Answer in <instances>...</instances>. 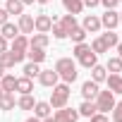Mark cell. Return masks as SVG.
<instances>
[{
	"instance_id": "cell-15",
	"label": "cell",
	"mask_w": 122,
	"mask_h": 122,
	"mask_svg": "<svg viewBox=\"0 0 122 122\" xmlns=\"http://www.w3.org/2000/svg\"><path fill=\"white\" fill-rule=\"evenodd\" d=\"M105 81H108V89L112 93H122V77L120 74H108Z\"/></svg>"
},
{
	"instance_id": "cell-42",
	"label": "cell",
	"mask_w": 122,
	"mask_h": 122,
	"mask_svg": "<svg viewBox=\"0 0 122 122\" xmlns=\"http://www.w3.org/2000/svg\"><path fill=\"white\" fill-rule=\"evenodd\" d=\"M26 122H41V120H38V117H36V115H34V117H29V120H26Z\"/></svg>"
},
{
	"instance_id": "cell-23",
	"label": "cell",
	"mask_w": 122,
	"mask_h": 122,
	"mask_svg": "<svg viewBox=\"0 0 122 122\" xmlns=\"http://www.w3.org/2000/svg\"><path fill=\"white\" fill-rule=\"evenodd\" d=\"M19 93H31L34 91V84H31V79L29 77H22V79H17V86H15Z\"/></svg>"
},
{
	"instance_id": "cell-28",
	"label": "cell",
	"mask_w": 122,
	"mask_h": 122,
	"mask_svg": "<svg viewBox=\"0 0 122 122\" xmlns=\"http://www.w3.org/2000/svg\"><path fill=\"white\" fill-rule=\"evenodd\" d=\"M93 112H98V110H96V103H93V101H84V103L79 105V115H84V117H91Z\"/></svg>"
},
{
	"instance_id": "cell-37",
	"label": "cell",
	"mask_w": 122,
	"mask_h": 122,
	"mask_svg": "<svg viewBox=\"0 0 122 122\" xmlns=\"http://www.w3.org/2000/svg\"><path fill=\"white\" fill-rule=\"evenodd\" d=\"M101 5H103L105 10H115V7L120 5V0H101Z\"/></svg>"
},
{
	"instance_id": "cell-34",
	"label": "cell",
	"mask_w": 122,
	"mask_h": 122,
	"mask_svg": "<svg viewBox=\"0 0 122 122\" xmlns=\"http://www.w3.org/2000/svg\"><path fill=\"white\" fill-rule=\"evenodd\" d=\"M86 50H91V46H86V43H77L72 53H74V57H81V55H84Z\"/></svg>"
},
{
	"instance_id": "cell-11",
	"label": "cell",
	"mask_w": 122,
	"mask_h": 122,
	"mask_svg": "<svg viewBox=\"0 0 122 122\" xmlns=\"http://www.w3.org/2000/svg\"><path fill=\"white\" fill-rule=\"evenodd\" d=\"M19 31L22 34H34V17L31 15H19Z\"/></svg>"
},
{
	"instance_id": "cell-13",
	"label": "cell",
	"mask_w": 122,
	"mask_h": 122,
	"mask_svg": "<svg viewBox=\"0 0 122 122\" xmlns=\"http://www.w3.org/2000/svg\"><path fill=\"white\" fill-rule=\"evenodd\" d=\"M77 60H79V65H81V67H86V70H91V67H93V65L98 62V55H96L93 50H86V53H84L81 57H77Z\"/></svg>"
},
{
	"instance_id": "cell-1",
	"label": "cell",
	"mask_w": 122,
	"mask_h": 122,
	"mask_svg": "<svg viewBox=\"0 0 122 122\" xmlns=\"http://www.w3.org/2000/svg\"><path fill=\"white\" fill-rule=\"evenodd\" d=\"M55 72H57V77L62 79L65 84H72L77 79V62L72 57H60L55 62Z\"/></svg>"
},
{
	"instance_id": "cell-29",
	"label": "cell",
	"mask_w": 122,
	"mask_h": 122,
	"mask_svg": "<svg viewBox=\"0 0 122 122\" xmlns=\"http://www.w3.org/2000/svg\"><path fill=\"white\" fill-rule=\"evenodd\" d=\"M0 86H3V91H15V86H17V77H12V74H3Z\"/></svg>"
},
{
	"instance_id": "cell-48",
	"label": "cell",
	"mask_w": 122,
	"mask_h": 122,
	"mask_svg": "<svg viewBox=\"0 0 122 122\" xmlns=\"http://www.w3.org/2000/svg\"><path fill=\"white\" fill-rule=\"evenodd\" d=\"M0 96H3V86H0Z\"/></svg>"
},
{
	"instance_id": "cell-18",
	"label": "cell",
	"mask_w": 122,
	"mask_h": 122,
	"mask_svg": "<svg viewBox=\"0 0 122 122\" xmlns=\"http://www.w3.org/2000/svg\"><path fill=\"white\" fill-rule=\"evenodd\" d=\"M62 5H65V10H67L70 15H79V12L84 10V3H81V0H62Z\"/></svg>"
},
{
	"instance_id": "cell-12",
	"label": "cell",
	"mask_w": 122,
	"mask_h": 122,
	"mask_svg": "<svg viewBox=\"0 0 122 122\" xmlns=\"http://www.w3.org/2000/svg\"><path fill=\"white\" fill-rule=\"evenodd\" d=\"M50 112H53V108H50V103H46V101H38V103L34 105V115H36L38 120H46Z\"/></svg>"
},
{
	"instance_id": "cell-49",
	"label": "cell",
	"mask_w": 122,
	"mask_h": 122,
	"mask_svg": "<svg viewBox=\"0 0 122 122\" xmlns=\"http://www.w3.org/2000/svg\"><path fill=\"white\" fill-rule=\"evenodd\" d=\"M120 3H122V0H120Z\"/></svg>"
},
{
	"instance_id": "cell-21",
	"label": "cell",
	"mask_w": 122,
	"mask_h": 122,
	"mask_svg": "<svg viewBox=\"0 0 122 122\" xmlns=\"http://www.w3.org/2000/svg\"><path fill=\"white\" fill-rule=\"evenodd\" d=\"M101 41L105 43V48H112V46H117L120 41H117V34H115V29H108L103 36H101Z\"/></svg>"
},
{
	"instance_id": "cell-2",
	"label": "cell",
	"mask_w": 122,
	"mask_h": 122,
	"mask_svg": "<svg viewBox=\"0 0 122 122\" xmlns=\"http://www.w3.org/2000/svg\"><path fill=\"white\" fill-rule=\"evenodd\" d=\"M67 98H70V84L62 81V84H55L53 86V93H50V101L48 103H50V108L57 110V108H65L67 105Z\"/></svg>"
},
{
	"instance_id": "cell-27",
	"label": "cell",
	"mask_w": 122,
	"mask_h": 122,
	"mask_svg": "<svg viewBox=\"0 0 122 122\" xmlns=\"http://www.w3.org/2000/svg\"><path fill=\"white\" fill-rule=\"evenodd\" d=\"M67 36H70L74 43H84V38H86V31H84V26H79V24H77V26H74V29H72Z\"/></svg>"
},
{
	"instance_id": "cell-6",
	"label": "cell",
	"mask_w": 122,
	"mask_h": 122,
	"mask_svg": "<svg viewBox=\"0 0 122 122\" xmlns=\"http://www.w3.org/2000/svg\"><path fill=\"white\" fill-rule=\"evenodd\" d=\"M26 50H29V38H26L24 34L15 36V38H12V53H17V55H24V57H26Z\"/></svg>"
},
{
	"instance_id": "cell-8",
	"label": "cell",
	"mask_w": 122,
	"mask_h": 122,
	"mask_svg": "<svg viewBox=\"0 0 122 122\" xmlns=\"http://www.w3.org/2000/svg\"><path fill=\"white\" fill-rule=\"evenodd\" d=\"M57 72L55 70H41V74H38V81L43 84V86H48V89H53L55 84H57Z\"/></svg>"
},
{
	"instance_id": "cell-16",
	"label": "cell",
	"mask_w": 122,
	"mask_h": 122,
	"mask_svg": "<svg viewBox=\"0 0 122 122\" xmlns=\"http://www.w3.org/2000/svg\"><path fill=\"white\" fill-rule=\"evenodd\" d=\"M48 41H50V38H48V34H41V31H38V34H34V36H31L29 46H31V48H43V50H46Z\"/></svg>"
},
{
	"instance_id": "cell-5",
	"label": "cell",
	"mask_w": 122,
	"mask_h": 122,
	"mask_svg": "<svg viewBox=\"0 0 122 122\" xmlns=\"http://www.w3.org/2000/svg\"><path fill=\"white\" fill-rule=\"evenodd\" d=\"M22 60H24V55H17V53H12V50L0 53V65H3L5 70H7V67H15L17 62H22Z\"/></svg>"
},
{
	"instance_id": "cell-46",
	"label": "cell",
	"mask_w": 122,
	"mask_h": 122,
	"mask_svg": "<svg viewBox=\"0 0 122 122\" xmlns=\"http://www.w3.org/2000/svg\"><path fill=\"white\" fill-rule=\"evenodd\" d=\"M22 3H24V5H31V3H36V0H22Z\"/></svg>"
},
{
	"instance_id": "cell-25",
	"label": "cell",
	"mask_w": 122,
	"mask_h": 122,
	"mask_svg": "<svg viewBox=\"0 0 122 122\" xmlns=\"http://www.w3.org/2000/svg\"><path fill=\"white\" fill-rule=\"evenodd\" d=\"M105 70H108L110 74L122 72V57H120V55H117V57H110V60H108V65H105Z\"/></svg>"
},
{
	"instance_id": "cell-9",
	"label": "cell",
	"mask_w": 122,
	"mask_h": 122,
	"mask_svg": "<svg viewBox=\"0 0 122 122\" xmlns=\"http://www.w3.org/2000/svg\"><path fill=\"white\" fill-rule=\"evenodd\" d=\"M50 26H53V17H48V15H38V17L34 19V29L41 31V34H48Z\"/></svg>"
},
{
	"instance_id": "cell-20",
	"label": "cell",
	"mask_w": 122,
	"mask_h": 122,
	"mask_svg": "<svg viewBox=\"0 0 122 122\" xmlns=\"http://www.w3.org/2000/svg\"><path fill=\"white\" fill-rule=\"evenodd\" d=\"M0 36H5V38H15V36H19V26L5 22L3 26H0Z\"/></svg>"
},
{
	"instance_id": "cell-41",
	"label": "cell",
	"mask_w": 122,
	"mask_h": 122,
	"mask_svg": "<svg viewBox=\"0 0 122 122\" xmlns=\"http://www.w3.org/2000/svg\"><path fill=\"white\" fill-rule=\"evenodd\" d=\"M41 122H55V117H53V115H48V117H46V120H41Z\"/></svg>"
},
{
	"instance_id": "cell-3",
	"label": "cell",
	"mask_w": 122,
	"mask_h": 122,
	"mask_svg": "<svg viewBox=\"0 0 122 122\" xmlns=\"http://www.w3.org/2000/svg\"><path fill=\"white\" fill-rule=\"evenodd\" d=\"M115 108V93L108 89V91H98L96 96V110L98 112H110Z\"/></svg>"
},
{
	"instance_id": "cell-45",
	"label": "cell",
	"mask_w": 122,
	"mask_h": 122,
	"mask_svg": "<svg viewBox=\"0 0 122 122\" xmlns=\"http://www.w3.org/2000/svg\"><path fill=\"white\" fill-rule=\"evenodd\" d=\"M3 74H5V67H3V65H0V79H3Z\"/></svg>"
},
{
	"instance_id": "cell-33",
	"label": "cell",
	"mask_w": 122,
	"mask_h": 122,
	"mask_svg": "<svg viewBox=\"0 0 122 122\" xmlns=\"http://www.w3.org/2000/svg\"><path fill=\"white\" fill-rule=\"evenodd\" d=\"M91 50H93L96 55H98V53H105V50H108V48H105V43L101 41V36H98V38H96V41L91 43Z\"/></svg>"
},
{
	"instance_id": "cell-24",
	"label": "cell",
	"mask_w": 122,
	"mask_h": 122,
	"mask_svg": "<svg viewBox=\"0 0 122 122\" xmlns=\"http://www.w3.org/2000/svg\"><path fill=\"white\" fill-rule=\"evenodd\" d=\"M17 105H19L22 110H34L36 101H34V96H31V93H22V98L17 101Z\"/></svg>"
},
{
	"instance_id": "cell-47",
	"label": "cell",
	"mask_w": 122,
	"mask_h": 122,
	"mask_svg": "<svg viewBox=\"0 0 122 122\" xmlns=\"http://www.w3.org/2000/svg\"><path fill=\"white\" fill-rule=\"evenodd\" d=\"M120 24H122V12H120Z\"/></svg>"
},
{
	"instance_id": "cell-36",
	"label": "cell",
	"mask_w": 122,
	"mask_h": 122,
	"mask_svg": "<svg viewBox=\"0 0 122 122\" xmlns=\"http://www.w3.org/2000/svg\"><path fill=\"white\" fill-rule=\"evenodd\" d=\"M91 122H110V120H108L105 112H93V115H91Z\"/></svg>"
},
{
	"instance_id": "cell-39",
	"label": "cell",
	"mask_w": 122,
	"mask_h": 122,
	"mask_svg": "<svg viewBox=\"0 0 122 122\" xmlns=\"http://www.w3.org/2000/svg\"><path fill=\"white\" fill-rule=\"evenodd\" d=\"M84 3V7H96V5H101V0H81Z\"/></svg>"
},
{
	"instance_id": "cell-7",
	"label": "cell",
	"mask_w": 122,
	"mask_h": 122,
	"mask_svg": "<svg viewBox=\"0 0 122 122\" xmlns=\"http://www.w3.org/2000/svg\"><path fill=\"white\" fill-rule=\"evenodd\" d=\"M120 24V12H115V10H105V15L101 17V26H105V29H115Z\"/></svg>"
},
{
	"instance_id": "cell-35",
	"label": "cell",
	"mask_w": 122,
	"mask_h": 122,
	"mask_svg": "<svg viewBox=\"0 0 122 122\" xmlns=\"http://www.w3.org/2000/svg\"><path fill=\"white\" fill-rule=\"evenodd\" d=\"M112 120H115V122H122V101L115 103V108H112Z\"/></svg>"
},
{
	"instance_id": "cell-40",
	"label": "cell",
	"mask_w": 122,
	"mask_h": 122,
	"mask_svg": "<svg viewBox=\"0 0 122 122\" xmlns=\"http://www.w3.org/2000/svg\"><path fill=\"white\" fill-rule=\"evenodd\" d=\"M5 50H7V38L0 36V53H5Z\"/></svg>"
},
{
	"instance_id": "cell-44",
	"label": "cell",
	"mask_w": 122,
	"mask_h": 122,
	"mask_svg": "<svg viewBox=\"0 0 122 122\" xmlns=\"http://www.w3.org/2000/svg\"><path fill=\"white\" fill-rule=\"evenodd\" d=\"M117 53H120V57H122V43H117Z\"/></svg>"
},
{
	"instance_id": "cell-38",
	"label": "cell",
	"mask_w": 122,
	"mask_h": 122,
	"mask_svg": "<svg viewBox=\"0 0 122 122\" xmlns=\"http://www.w3.org/2000/svg\"><path fill=\"white\" fill-rule=\"evenodd\" d=\"M7 17H10V15H7V10H5V7H0V26L7 22Z\"/></svg>"
},
{
	"instance_id": "cell-43",
	"label": "cell",
	"mask_w": 122,
	"mask_h": 122,
	"mask_svg": "<svg viewBox=\"0 0 122 122\" xmlns=\"http://www.w3.org/2000/svg\"><path fill=\"white\" fill-rule=\"evenodd\" d=\"M36 3H38V5H48V3H50V0H36Z\"/></svg>"
},
{
	"instance_id": "cell-26",
	"label": "cell",
	"mask_w": 122,
	"mask_h": 122,
	"mask_svg": "<svg viewBox=\"0 0 122 122\" xmlns=\"http://www.w3.org/2000/svg\"><path fill=\"white\" fill-rule=\"evenodd\" d=\"M26 57L31 60V62H43V60H46V53H43V48H31V46H29Z\"/></svg>"
},
{
	"instance_id": "cell-19",
	"label": "cell",
	"mask_w": 122,
	"mask_h": 122,
	"mask_svg": "<svg viewBox=\"0 0 122 122\" xmlns=\"http://www.w3.org/2000/svg\"><path fill=\"white\" fill-rule=\"evenodd\" d=\"M12 108H15L12 91H3V96H0V110H12Z\"/></svg>"
},
{
	"instance_id": "cell-10",
	"label": "cell",
	"mask_w": 122,
	"mask_h": 122,
	"mask_svg": "<svg viewBox=\"0 0 122 122\" xmlns=\"http://www.w3.org/2000/svg\"><path fill=\"white\" fill-rule=\"evenodd\" d=\"M81 96H84V101H93L96 96H98V84L91 79V81H84L81 84Z\"/></svg>"
},
{
	"instance_id": "cell-14",
	"label": "cell",
	"mask_w": 122,
	"mask_h": 122,
	"mask_svg": "<svg viewBox=\"0 0 122 122\" xmlns=\"http://www.w3.org/2000/svg\"><path fill=\"white\" fill-rule=\"evenodd\" d=\"M98 29H101V19H98L96 15H86V17H84V31L96 34Z\"/></svg>"
},
{
	"instance_id": "cell-4",
	"label": "cell",
	"mask_w": 122,
	"mask_h": 122,
	"mask_svg": "<svg viewBox=\"0 0 122 122\" xmlns=\"http://www.w3.org/2000/svg\"><path fill=\"white\" fill-rule=\"evenodd\" d=\"M77 120H79V112L72 108H57L55 110V122H77Z\"/></svg>"
},
{
	"instance_id": "cell-31",
	"label": "cell",
	"mask_w": 122,
	"mask_h": 122,
	"mask_svg": "<svg viewBox=\"0 0 122 122\" xmlns=\"http://www.w3.org/2000/svg\"><path fill=\"white\" fill-rule=\"evenodd\" d=\"M50 31H53V36H55L57 41H62V38H67V29H65L62 24H60V22H53Z\"/></svg>"
},
{
	"instance_id": "cell-32",
	"label": "cell",
	"mask_w": 122,
	"mask_h": 122,
	"mask_svg": "<svg viewBox=\"0 0 122 122\" xmlns=\"http://www.w3.org/2000/svg\"><path fill=\"white\" fill-rule=\"evenodd\" d=\"M60 24H62V26L67 29V34H70V31H72V29L77 26V19H74V15H65V17H62V22H60Z\"/></svg>"
},
{
	"instance_id": "cell-17",
	"label": "cell",
	"mask_w": 122,
	"mask_h": 122,
	"mask_svg": "<svg viewBox=\"0 0 122 122\" xmlns=\"http://www.w3.org/2000/svg\"><path fill=\"white\" fill-rule=\"evenodd\" d=\"M5 10H7V15H24V3L22 0H7Z\"/></svg>"
},
{
	"instance_id": "cell-30",
	"label": "cell",
	"mask_w": 122,
	"mask_h": 122,
	"mask_svg": "<svg viewBox=\"0 0 122 122\" xmlns=\"http://www.w3.org/2000/svg\"><path fill=\"white\" fill-rule=\"evenodd\" d=\"M38 74H41V67H38V62H26V65H24V77L34 79V77H38Z\"/></svg>"
},
{
	"instance_id": "cell-22",
	"label": "cell",
	"mask_w": 122,
	"mask_h": 122,
	"mask_svg": "<svg viewBox=\"0 0 122 122\" xmlns=\"http://www.w3.org/2000/svg\"><path fill=\"white\" fill-rule=\"evenodd\" d=\"M105 72H108V70H105V67H101V65L96 62V65L91 67V79H93L96 84H98V81H105V77H108Z\"/></svg>"
}]
</instances>
